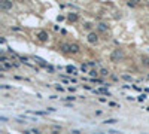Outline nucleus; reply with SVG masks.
<instances>
[{
    "label": "nucleus",
    "instance_id": "12",
    "mask_svg": "<svg viewBox=\"0 0 149 134\" xmlns=\"http://www.w3.org/2000/svg\"><path fill=\"white\" fill-rule=\"evenodd\" d=\"M100 73H101L103 76H107V73H109V71H107L106 69H101V70H100Z\"/></svg>",
    "mask_w": 149,
    "mask_h": 134
},
{
    "label": "nucleus",
    "instance_id": "9",
    "mask_svg": "<svg viewBox=\"0 0 149 134\" xmlns=\"http://www.w3.org/2000/svg\"><path fill=\"white\" fill-rule=\"evenodd\" d=\"M67 18H69V21H73V22H75V21L78 20V15H76V14H69Z\"/></svg>",
    "mask_w": 149,
    "mask_h": 134
},
{
    "label": "nucleus",
    "instance_id": "17",
    "mask_svg": "<svg viewBox=\"0 0 149 134\" xmlns=\"http://www.w3.org/2000/svg\"><path fill=\"white\" fill-rule=\"evenodd\" d=\"M122 78H124V79H125V80H131V78H130V76H128V75H124V76H122Z\"/></svg>",
    "mask_w": 149,
    "mask_h": 134
},
{
    "label": "nucleus",
    "instance_id": "16",
    "mask_svg": "<svg viewBox=\"0 0 149 134\" xmlns=\"http://www.w3.org/2000/svg\"><path fill=\"white\" fill-rule=\"evenodd\" d=\"M81 70L85 73V71H86V66H85V64H82V66H81Z\"/></svg>",
    "mask_w": 149,
    "mask_h": 134
},
{
    "label": "nucleus",
    "instance_id": "6",
    "mask_svg": "<svg viewBox=\"0 0 149 134\" xmlns=\"http://www.w3.org/2000/svg\"><path fill=\"white\" fill-rule=\"evenodd\" d=\"M70 52H73V54L79 52V46H78L76 43H70Z\"/></svg>",
    "mask_w": 149,
    "mask_h": 134
},
{
    "label": "nucleus",
    "instance_id": "10",
    "mask_svg": "<svg viewBox=\"0 0 149 134\" xmlns=\"http://www.w3.org/2000/svg\"><path fill=\"white\" fill-rule=\"evenodd\" d=\"M142 63H143L145 66L149 67V57H142Z\"/></svg>",
    "mask_w": 149,
    "mask_h": 134
},
{
    "label": "nucleus",
    "instance_id": "13",
    "mask_svg": "<svg viewBox=\"0 0 149 134\" xmlns=\"http://www.w3.org/2000/svg\"><path fill=\"white\" fill-rule=\"evenodd\" d=\"M116 119H109V121H104V124H115Z\"/></svg>",
    "mask_w": 149,
    "mask_h": 134
},
{
    "label": "nucleus",
    "instance_id": "3",
    "mask_svg": "<svg viewBox=\"0 0 149 134\" xmlns=\"http://www.w3.org/2000/svg\"><path fill=\"white\" fill-rule=\"evenodd\" d=\"M37 39H39L40 42L48 40V33H46V31H39V33H37Z\"/></svg>",
    "mask_w": 149,
    "mask_h": 134
},
{
    "label": "nucleus",
    "instance_id": "1",
    "mask_svg": "<svg viewBox=\"0 0 149 134\" xmlns=\"http://www.w3.org/2000/svg\"><path fill=\"white\" fill-rule=\"evenodd\" d=\"M122 57H124V52H122L121 49H115V51L112 52V55H110V60L116 63V61H119Z\"/></svg>",
    "mask_w": 149,
    "mask_h": 134
},
{
    "label": "nucleus",
    "instance_id": "18",
    "mask_svg": "<svg viewBox=\"0 0 149 134\" xmlns=\"http://www.w3.org/2000/svg\"><path fill=\"white\" fill-rule=\"evenodd\" d=\"M148 6H149V2H148Z\"/></svg>",
    "mask_w": 149,
    "mask_h": 134
},
{
    "label": "nucleus",
    "instance_id": "2",
    "mask_svg": "<svg viewBox=\"0 0 149 134\" xmlns=\"http://www.w3.org/2000/svg\"><path fill=\"white\" fill-rule=\"evenodd\" d=\"M12 7V2L9 0H3V2H0V9H3V11H7V9Z\"/></svg>",
    "mask_w": 149,
    "mask_h": 134
},
{
    "label": "nucleus",
    "instance_id": "8",
    "mask_svg": "<svg viewBox=\"0 0 149 134\" xmlns=\"http://www.w3.org/2000/svg\"><path fill=\"white\" fill-rule=\"evenodd\" d=\"M67 71H69V73H72V75H76V73H78L76 67H73V66H67Z\"/></svg>",
    "mask_w": 149,
    "mask_h": 134
},
{
    "label": "nucleus",
    "instance_id": "11",
    "mask_svg": "<svg viewBox=\"0 0 149 134\" xmlns=\"http://www.w3.org/2000/svg\"><path fill=\"white\" fill-rule=\"evenodd\" d=\"M97 75H99V73H97L95 70H91V71H90V76H91V78H97Z\"/></svg>",
    "mask_w": 149,
    "mask_h": 134
},
{
    "label": "nucleus",
    "instance_id": "15",
    "mask_svg": "<svg viewBox=\"0 0 149 134\" xmlns=\"http://www.w3.org/2000/svg\"><path fill=\"white\" fill-rule=\"evenodd\" d=\"M145 98H146V95H145V94H143V95H140V97H139V101H143Z\"/></svg>",
    "mask_w": 149,
    "mask_h": 134
},
{
    "label": "nucleus",
    "instance_id": "14",
    "mask_svg": "<svg viewBox=\"0 0 149 134\" xmlns=\"http://www.w3.org/2000/svg\"><path fill=\"white\" fill-rule=\"evenodd\" d=\"M91 27H93V24H91V22H86V24H85V29H88V30H90Z\"/></svg>",
    "mask_w": 149,
    "mask_h": 134
},
{
    "label": "nucleus",
    "instance_id": "4",
    "mask_svg": "<svg viewBox=\"0 0 149 134\" xmlns=\"http://www.w3.org/2000/svg\"><path fill=\"white\" fill-rule=\"evenodd\" d=\"M97 40H99V36L95 34V33H90V34H88V42H90V43H95Z\"/></svg>",
    "mask_w": 149,
    "mask_h": 134
},
{
    "label": "nucleus",
    "instance_id": "7",
    "mask_svg": "<svg viewBox=\"0 0 149 134\" xmlns=\"http://www.w3.org/2000/svg\"><path fill=\"white\" fill-rule=\"evenodd\" d=\"M97 29H99L100 31H107V25L104 24V22H100V24L97 25Z\"/></svg>",
    "mask_w": 149,
    "mask_h": 134
},
{
    "label": "nucleus",
    "instance_id": "5",
    "mask_svg": "<svg viewBox=\"0 0 149 134\" xmlns=\"http://www.w3.org/2000/svg\"><path fill=\"white\" fill-rule=\"evenodd\" d=\"M60 48H61V51H64V52H70V43H61Z\"/></svg>",
    "mask_w": 149,
    "mask_h": 134
}]
</instances>
